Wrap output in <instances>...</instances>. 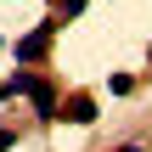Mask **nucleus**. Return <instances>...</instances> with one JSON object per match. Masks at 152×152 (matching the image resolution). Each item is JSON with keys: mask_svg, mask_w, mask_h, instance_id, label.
Returning <instances> with one entry per match:
<instances>
[{"mask_svg": "<svg viewBox=\"0 0 152 152\" xmlns=\"http://www.w3.org/2000/svg\"><path fill=\"white\" fill-rule=\"evenodd\" d=\"M56 28H62L56 17H45V23H34V28H28V34H23L17 45H11V51H17V68H28V62H39V56L51 51V39H56Z\"/></svg>", "mask_w": 152, "mask_h": 152, "instance_id": "f257e3e1", "label": "nucleus"}, {"mask_svg": "<svg viewBox=\"0 0 152 152\" xmlns=\"http://www.w3.org/2000/svg\"><path fill=\"white\" fill-rule=\"evenodd\" d=\"M56 118H68V124H90V118H96V102H90V96H68V102L56 107Z\"/></svg>", "mask_w": 152, "mask_h": 152, "instance_id": "f03ea898", "label": "nucleus"}, {"mask_svg": "<svg viewBox=\"0 0 152 152\" xmlns=\"http://www.w3.org/2000/svg\"><path fill=\"white\" fill-rule=\"evenodd\" d=\"M28 102H34V113H39V118H56V107H62V102H56V90H51L45 79H34V90H28Z\"/></svg>", "mask_w": 152, "mask_h": 152, "instance_id": "7ed1b4c3", "label": "nucleus"}, {"mask_svg": "<svg viewBox=\"0 0 152 152\" xmlns=\"http://www.w3.org/2000/svg\"><path fill=\"white\" fill-rule=\"evenodd\" d=\"M107 90H113V96H130V90H135V79H130V73H113V79H107Z\"/></svg>", "mask_w": 152, "mask_h": 152, "instance_id": "20e7f679", "label": "nucleus"}, {"mask_svg": "<svg viewBox=\"0 0 152 152\" xmlns=\"http://www.w3.org/2000/svg\"><path fill=\"white\" fill-rule=\"evenodd\" d=\"M62 11H68V17H79V11H85V0H62Z\"/></svg>", "mask_w": 152, "mask_h": 152, "instance_id": "39448f33", "label": "nucleus"}, {"mask_svg": "<svg viewBox=\"0 0 152 152\" xmlns=\"http://www.w3.org/2000/svg\"><path fill=\"white\" fill-rule=\"evenodd\" d=\"M0 152H11V130H0Z\"/></svg>", "mask_w": 152, "mask_h": 152, "instance_id": "423d86ee", "label": "nucleus"}, {"mask_svg": "<svg viewBox=\"0 0 152 152\" xmlns=\"http://www.w3.org/2000/svg\"><path fill=\"white\" fill-rule=\"evenodd\" d=\"M6 96H11V90H6V85H0V102H6Z\"/></svg>", "mask_w": 152, "mask_h": 152, "instance_id": "0eeeda50", "label": "nucleus"}, {"mask_svg": "<svg viewBox=\"0 0 152 152\" xmlns=\"http://www.w3.org/2000/svg\"><path fill=\"white\" fill-rule=\"evenodd\" d=\"M118 152H141V147H118Z\"/></svg>", "mask_w": 152, "mask_h": 152, "instance_id": "6e6552de", "label": "nucleus"}]
</instances>
